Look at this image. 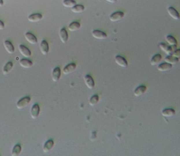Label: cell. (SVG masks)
Returning a JSON list of instances; mask_svg holds the SVG:
<instances>
[{
  "mask_svg": "<svg viewBox=\"0 0 180 156\" xmlns=\"http://www.w3.org/2000/svg\"><path fill=\"white\" fill-rule=\"evenodd\" d=\"M76 4H77L76 1H74V0H64L63 1V6L66 8H71L72 9Z\"/></svg>",
  "mask_w": 180,
  "mask_h": 156,
  "instance_id": "obj_27",
  "label": "cell"
},
{
  "mask_svg": "<svg viewBox=\"0 0 180 156\" xmlns=\"http://www.w3.org/2000/svg\"><path fill=\"white\" fill-rule=\"evenodd\" d=\"M168 12L169 15L173 19L177 21H179L180 19V16L179 12L173 7H169L168 9Z\"/></svg>",
  "mask_w": 180,
  "mask_h": 156,
  "instance_id": "obj_9",
  "label": "cell"
},
{
  "mask_svg": "<svg viewBox=\"0 0 180 156\" xmlns=\"http://www.w3.org/2000/svg\"><path fill=\"white\" fill-rule=\"evenodd\" d=\"M71 11L75 14H80L85 11V6L80 5V4H76L71 9Z\"/></svg>",
  "mask_w": 180,
  "mask_h": 156,
  "instance_id": "obj_25",
  "label": "cell"
},
{
  "mask_svg": "<svg viewBox=\"0 0 180 156\" xmlns=\"http://www.w3.org/2000/svg\"><path fill=\"white\" fill-rule=\"evenodd\" d=\"M162 60V56L160 54H155L154 55L153 57L151 59L150 63L152 66H156L157 64H158L160 62V61Z\"/></svg>",
  "mask_w": 180,
  "mask_h": 156,
  "instance_id": "obj_22",
  "label": "cell"
},
{
  "mask_svg": "<svg viewBox=\"0 0 180 156\" xmlns=\"http://www.w3.org/2000/svg\"><path fill=\"white\" fill-rule=\"evenodd\" d=\"M30 100H31V99H30V96L23 97L17 102L16 107H17L18 109H23V108H25L30 104Z\"/></svg>",
  "mask_w": 180,
  "mask_h": 156,
  "instance_id": "obj_1",
  "label": "cell"
},
{
  "mask_svg": "<svg viewBox=\"0 0 180 156\" xmlns=\"http://www.w3.org/2000/svg\"><path fill=\"white\" fill-rule=\"evenodd\" d=\"M19 63H20V66L24 68H29L32 67V65H33L32 61H29L27 59H21L19 61Z\"/></svg>",
  "mask_w": 180,
  "mask_h": 156,
  "instance_id": "obj_23",
  "label": "cell"
},
{
  "mask_svg": "<svg viewBox=\"0 0 180 156\" xmlns=\"http://www.w3.org/2000/svg\"><path fill=\"white\" fill-rule=\"evenodd\" d=\"M76 64L74 63H70V64L67 65L66 66H65L64 70H63V73L64 75H68L70 74L71 73L74 72L75 70H76Z\"/></svg>",
  "mask_w": 180,
  "mask_h": 156,
  "instance_id": "obj_5",
  "label": "cell"
},
{
  "mask_svg": "<svg viewBox=\"0 0 180 156\" xmlns=\"http://www.w3.org/2000/svg\"><path fill=\"white\" fill-rule=\"evenodd\" d=\"M40 51H41V53H42L43 55H47L49 53V44L47 41H45V40L42 41L41 44H40Z\"/></svg>",
  "mask_w": 180,
  "mask_h": 156,
  "instance_id": "obj_12",
  "label": "cell"
},
{
  "mask_svg": "<svg viewBox=\"0 0 180 156\" xmlns=\"http://www.w3.org/2000/svg\"><path fill=\"white\" fill-rule=\"evenodd\" d=\"M13 66H14V64H13L12 62H8L5 66H4L2 70V73L3 75H8L9 73L13 69Z\"/></svg>",
  "mask_w": 180,
  "mask_h": 156,
  "instance_id": "obj_21",
  "label": "cell"
},
{
  "mask_svg": "<svg viewBox=\"0 0 180 156\" xmlns=\"http://www.w3.org/2000/svg\"><path fill=\"white\" fill-rule=\"evenodd\" d=\"M18 50L20 51L21 54L24 57H26V58H29L31 56V51L23 45L21 44L18 46Z\"/></svg>",
  "mask_w": 180,
  "mask_h": 156,
  "instance_id": "obj_6",
  "label": "cell"
},
{
  "mask_svg": "<svg viewBox=\"0 0 180 156\" xmlns=\"http://www.w3.org/2000/svg\"><path fill=\"white\" fill-rule=\"evenodd\" d=\"M115 60H116V62L117 64H118V66H120V67H122V68H127V67L128 63H127V60H126L124 57H123V56H116V58H115Z\"/></svg>",
  "mask_w": 180,
  "mask_h": 156,
  "instance_id": "obj_7",
  "label": "cell"
},
{
  "mask_svg": "<svg viewBox=\"0 0 180 156\" xmlns=\"http://www.w3.org/2000/svg\"><path fill=\"white\" fill-rule=\"evenodd\" d=\"M42 19V16L40 14H35L28 16V21L31 23L39 22Z\"/></svg>",
  "mask_w": 180,
  "mask_h": 156,
  "instance_id": "obj_17",
  "label": "cell"
},
{
  "mask_svg": "<svg viewBox=\"0 0 180 156\" xmlns=\"http://www.w3.org/2000/svg\"><path fill=\"white\" fill-rule=\"evenodd\" d=\"M159 47H160V48L161 49L162 51H163L165 53H166L167 54H168V48H169V46H168V44H166L165 43H160V44H159Z\"/></svg>",
  "mask_w": 180,
  "mask_h": 156,
  "instance_id": "obj_30",
  "label": "cell"
},
{
  "mask_svg": "<svg viewBox=\"0 0 180 156\" xmlns=\"http://www.w3.org/2000/svg\"><path fill=\"white\" fill-rule=\"evenodd\" d=\"M85 83L86 84L87 87L89 89H93L94 87V81L93 78H92V76L89 75H87L85 76Z\"/></svg>",
  "mask_w": 180,
  "mask_h": 156,
  "instance_id": "obj_8",
  "label": "cell"
},
{
  "mask_svg": "<svg viewBox=\"0 0 180 156\" xmlns=\"http://www.w3.org/2000/svg\"><path fill=\"white\" fill-rule=\"evenodd\" d=\"M25 38L27 40V42H28L31 44H36L37 43L36 37L34 35H32V33H30V32H26L25 34Z\"/></svg>",
  "mask_w": 180,
  "mask_h": 156,
  "instance_id": "obj_10",
  "label": "cell"
},
{
  "mask_svg": "<svg viewBox=\"0 0 180 156\" xmlns=\"http://www.w3.org/2000/svg\"><path fill=\"white\" fill-rule=\"evenodd\" d=\"M59 37H60V40L61 41L63 42V43H66L68 40V32L66 31V29L62 28L61 29L59 32Z\"/></svg>",
  "mask_w": 180,
  "mask_h": 156,
  "instance_id": "obj_11",
  "label": "cell"
},
{
  "mask_svg": "<svg viewBox=\"0 0 180 156\" xmlns=\"http://www.w3.org/2000/svg\"><path fill=\"white\" fill-rule=\"evenodd\" d=\"M92 35L93 36V37H94L95 39L99 40H103L107 38V35L105 32L97 30H93V31L92 32Z\"/></svg>",
  "mask_w": 180,
  "mask_h": 156,
  "instance_id": "obj_3",
  "label": "cell"
},
{
  "mask_svg": "<svg viewBox=\"0 0 180 156\" xmlns=\"http://www.w3.org/2000/svg\"><path fill=\"white\" fill-rule=\"evenodd\" d=\"M22 151V148L21 146L19 145V144H17L13 148L12 152H11V155L12 156H18V155H20V153H21Z\"/></svg>",
  "mask_w": 180,
  "mask_h": 156,
  "instance_id": "obj_26",
  "label": "cell"
},
{
  "mask_svg": "<svg viewBox=\"0 0 180 156\" xmlns=\"http://www.w3.org/2000/svg\"><path fill=\"white\" fill-rule=\"evenodd\" d=\"M99 101V96L94 95L90 99L89 103H90V105H92V106H94V105H97V104L98 103Z\"/></svg>",
  "mask_w": 180,
  "mask_h": 156,
  "instance_id": "obj_28",
  "label": "cell"
},
{
  "mask_svg": "<svg viewBox=\"0 0 180 156\" xmlns=\"http://www.w3.org/2000/svg\"><path fill=\"white\" fill-rule=\"evenodd\" d=\"M3 5H4V1H3V0H0V7Z\"/></svg>",
  "mask_w": 180,
  "mask_h": 156,
  "instance_id": "obj_34",
  "label": "cell"
},
{
  "mask_svg": "<svg viewBox=\"0 0 180 156\" xmlns=\"http://www.w3.org/2000/svg\"><path fill=\"white\" fill-rule=\"evenodd\" d=\"M80 23L78 22H73L68 25V29L70 32H75L80 28Z\"/></svg>",
  "mask_w": 180,
  "mask_h": 156,
  "instance_id": "obj_24",
  "label": "cell"
},
{
  "mask_svg": "<svg viewBox=\"0 0 180 156\" xmlns=\"http://www.w3.org/2000/svg\"><path fill=\"white\" fill-rule=\"evenodd\" d=\"M4 49H6V51H7V53H10V54H12V53H14V51H15L14 47L13 46L12 44H11L9 41H7V40L4 41Z\"/></svg>",
  "mask_w": 180,
  "mask_h": 156,
  "instance_id": "obj_15",
  "label": "cell"
},
{
  "mask_svg": "<svg viewBox=\"0 0 180 156\" xmlns=\"http://www.w3.org/2000/svg\"><path fill=\"white\" fill-rule=\"evenodd\" d=\"M124 18V14L121 11H117L110 16V21L112 22H118L121 21Z\"/></svg>",
  "mask_w": 180,
  "mask_h": 156,
  "instance_id": "obj_2",
  "label": "cell"
},
{
  "mask_svg": "<svg viewBox=\"0 0 180 156\" xmlns=\"http://www.w3.org/2000/svg\"><path fill=\"white\" fill-rule=\"evenodd\" d=\"M4 24L1 21H0V30H4Z\"/></svg>",
  "mask_w": 180,
  "mask_h": 156,
  "instance_id": "obj_32",
  "label": "cell"
},
{
  "mask_svg": "<svg viewBox=\"0 0 180 156\" xmlns=\"http://www.w3.org/2000/svg\"><path fill=\"white\" fill-rule=\"evenodd\" d=\"M162 115L165 117V118H170V117L174 116L176 113L175 110L172 108H167V109H164L162 110L161 112Z\"/></svg>",
  "mask_w": 180,
  "mask_h": 156,
  "instance_id": "obj_19",
  "label": "cell"
},
{
  "mask_svg": "<svg viewBox=\"0 0 180 156\" xmlns=\"http://www.w3.org/2000/svg\"><path fill=\"white\" fill-rule=\"evenodd\" d=\"M40 113V108L38 104H35L32 105L31 110H30V116L32 119H36L38 118Z\"/></svg>",
  "mask_w": 180,
  "mask_h": 156,
  "instance_id": "obj_4",
  "label": "cell"
},
{
  "mask_svg": "<svg viewBox=\"0 0 180 156\" xmlns=\"http://www.w3.org/2000/svg\"><path fill=\"white\" fill-rule=\"evenodd\" d=\"M166 40L170 45L177 44V42L176 39L174 37L172 36V35H168V36H166Z\"/></svg>",
  "mask_w": 180,
  "mask_h": 156,
  "instance_id": "obj_29",
  "label": "cell"
},
{
  "mask_svg": "<svg viewBox=\"0 0 180 156\" xmlns=\"http://www.w3.org/2000/svg\"><path fill=\"white\" fill-rule=\"evenodd\" d=\"M53 145H54V142L53 140H49L47 141L43 146L44 153L49 152L53 148Z\"/></svg>",
  "mask_w": 180,
  "mask_h": 156,
  "instance_id": "obj_18",
  "label": "cell"
},
{
  "mask_svg": "<svg viewBox=\"0 0 180 156\" xmlns=\"http://www.w3.org/2000/svg\"><path fill=\"white\" fill-rule=\"evenodd\" d=\"M172 68V65L168 63H163L160 64L158 66V70L160 72H165V71H168Z\"/></svg>",
  "mask_w": 180,
  "mask_h": 156,
  "instance_id": "obj_13",
  "label": "cell"
},
{
  "mask_svg": "<svg viewBox=\"0 0 180 156\" xmlns=\"http://www.w3.org/2000/svg\"><path fill=\"white\" fill-rule=\"evenodd\" d=\"M172 55L173 56H175V57L179 58H180V49H179L175 50V51H174V53H173Z\"/></svg>",
  "mask_w": 180,
  "mask_h": 156,
  "instance_id": "obj_31",
  "label": "cell"
},
{
  "mask_svg": "<svg viewBox=\"0 0 180 156\" xmlns=\"http://www.w3.org/2000/svg\"><path fill=\"white\" fill-rule=\"evenodd\" d=\"M165 61L171 65H175L179 62V58L175 57L172 55H168L167 57L165 58Z\"/></svg>",
  "mask_w": 180,
  "mask_h": 156,
  "instance_id": "obj_20",
  "label": "cell"
},
{
  "mask_svg": "<svg viewBox=\"0 0 180 156\" xmlns=\"http://www.w3.org/2000/svg\"><path fill=\"white\" fill-rule=\"evenodd\" d=\"M61 71L59 68H55L52 72V79L53 82H58L61 77Z\"/></svg>",
  "mask_w": 180,
  "mask_h": 156,
  "instance_id": "obj_14",
  "label": "cell"
},
{
  "mask_svg": "<svg viewBox=\"0 0 180 156\" xmlns=\"http://www.w3.org/2000/svg\"><path fill=\"white\" fill-rule=\"evenodd\" d=\"M106 1H108V2L109 3H112V4H113V3H116L117 1V0H106Z\"/></svg>",
  "mask_w": 180,
  "mask_h": 156,
  "instance_id": "obj_33",
  "label": "cell"
},
{
  "mask_svg": "<svg viewBox=\"0 0 180 156\" xmlns=\"http://www.w3.org/2000/svg\"><path fill=\"white\" fill-rule=\"evenodd\" d=\"M146 92V87L144 85H141L135 89L134 91V94L135 96H140Z\"/></svg>",
  "mask_w": 180,
  "mask_h": 156,
  "instance_id": "obj_16",
  "label": "cell"
}]
</instances>
